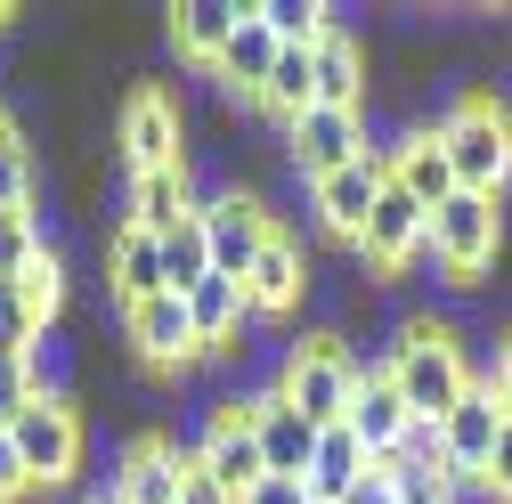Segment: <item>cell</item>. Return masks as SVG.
Returning <instances> with one entry per match:
<instances>
[{"label":"cell","instance_id":"obj_7","mask_svg":"<svg viewBox=\"0 0 512 504\" xmlns=\"http://www.w3.org/2000/svg\"><path fill=\"white\" fill-rule=\"evenodd\" d=\"M114 139H122V163L131 171H179L187 163V114H179V98L163 82H147V90H131Z\"/></svg>","mask_w":512,"mask_h":504},{"label":"cell","instance_id":"obj_25","mask_svg":"<svg viewBox=\"0 0 512 504\" xmlns=\"http://www.w3.org/2000/svg\"><path fill=\"white\" fill-rule=\"evenodd\" d=\"M236 17L244 9H228V0H187V9H171V49L187 57V66H220Z\"/></svg>","mask_w":512,"mask_h":504},{"label":"cell","instance_id":"obj_29","mask_svg":"<svg viewBox=\"0 0 512 504\" xmlns=\"http://www.w3.org/2000/svg\"><path fill=\"white\" fill-rule=\"evenodd\" d=\"M163 277H171V293H196V285L212 277V244H204L196 220H179V228L163 236Z\"/></svg>","mask_w":512,"mask_h":504},{"label":"cell","instance_id":"obj_1","mask_svg":"<svg viewBox=\"0 0 512 504\" xmlns=\"http://www.w3.org/2000/svg\"><path fill=\"white\" fill-rule=\"evenodd\" d=\"M382 374L399 383V399H407L415 423H447V415L464 407V391L480 383L447 318H407L399 342H391V358H382Z\"/></svg>","mask_w":512,"mask_h":504},{"label":"cell","instance_id":"obj_40","mask_svg":"<svg viewBox=\"0 0 512 504\" xmlns=\"http://www.w3.org/2000/svg\"><path fill=\"white\" fill-rule=\"evenodd\" d=\"M9 139H17V122H9V106H0V147H9Z\"/></svg>","mask_w":512,"mask_h":504},{"label":"cell","instance_id":"obj_34","mask_svg":"<svg viewBox=\"0 0 512 504\" xmlns=\"http://www.w3.org/2000/svg\"><path fill=\"white\" fill-rule=\"evenodd\" d=\"M480 488H488L496 504H512V415H504V439H496V456H488V472H480Z\"/></svg>","mask_w":512,"mask_h":504},{"label":"cell","instance_id":"obj_28","mask_svg":"<svg viewBox=\"0 0 512 504\" xmlns=\"http://www.w3.org/2000/svg\"><path fill=\"white\" fill-rule=\"evenodd\" d=\"M9 293H17V301H25V318H33V326H41V334H49V326H57V309H66V261H57V244H49V252H41V261H33V269H25V277H17V285H9Z\"/></svg>","mask_w":512,"mask_h":504},{"label":"cell","instance_id":"obj_21","mask_svg":"<svg viewBox=\"0 0 512 504\" xmlns=\"http://www.w3.org/2000/svg\"><path fill=\"white\" fill-rule=\"evenodd\" d=\"M179 220H196V187H187V163H179V171H131V220H122V228L171 236Z\"/></svg>","mask_w":512,"mask_h":504},{"label":"cell","instance_id":"obj_31","mask_svg":"<svg viewBox=\"0 0 512 504\" xmlns=\"http://www.w3.org/2000/svg\"><path fill=\"white\" fill-rule=\"evenodd\" d=\"M41 204V171H33V147H25V131L0 147V212H33Z\"/></svg>","mask_w":512,"mask_h":504},{"label":"cell","instance_id":"obj_35","mask_svg":"<svg viewBox=\"0 0 512 504\" xmlns=\"http://www.w3.org/2000/svg\"><path fill=\"white\" fill-rule=\"evenodd\" d=\"M33 480H25V464H17V439H9V423H0V504H17Z\"/></svg>","mask_w":512,"mask_h":504},{"label":"cell","instance_id":"obj_26","mask_svg":"<svg viewBox=\"0 0 512 504\" xmlns=\"http://www.w3.org/2000/svg\"><path fill=\"white\" fill-rule=\"evenodd\" d=\"M261 114H277V122H301L309 106H317V74H309V49H277V66H269V82H261V98H252Z\"/></svg>","mask_w":512,"mask_h":504},{"label":"cell","instance_id":"obj_10","mask_svg":"<svg viewBox=\"0 0 512 504\" xmlns=\"http://www.w3.org/2000/svg\"><path fill=\"white\" fill-rule=\"evenodd\" d=\"M196 464H204L220 488H236V504L269 480V456H261V431H252V407H244V399H220V407H212Z\"/></svg>","mask_w":512,"mask_h":504},{"label":"cell","instance_id":"obj_20","mask_svg":"<svg viewBox=\"0 0 512 504\" xmlns=\"http://www.w3.org/2000/svg\"><path fill=\"white\" fill-rule=\"evenodd\" d=\"M309 74H317V106H342V114H366V49L358 33H326L309 49Z\"/></svg>","mask_w":512,"mask_h":504},{"label":"cell","instance_id":"obj_4","mask_svg":"<svg viewBox=\"0 0 512 504\" xmlns=\"http://www.w3.org/2000/svg\"><path fill=\"white\" fill-rule=\"evenodd\" d=\"M496 252H504V204L456 187V196L431 212V261L447 269V285H480L496 269Z\"/></svg>","mask_w":512,"mask_h":504},{"label":"cell","instance_id":"obj_19","mask_svg":"<svg viewBox=\"0 0 512 504\" xmlns=\"http://www.w3.org/2000/svg\"><path fill=\"white\" fill-rule=\"evenodd\" d=\"M106 285H114L122 309H139V301L171 293V277H163V236H147V228H114V244H106Z\"/></svg>","mask_w":512,"mask_h":504},{"label":"cell","instance_id":"obj_3","mask_svg":"<svg viewBox=\"0 0 512 504\" xmlns=\"http://www.w3.org/2000/svg\"><path fill=\"white\" fill-rule=\"evenodd\" d=\"M358 383H366V366L334 342V334H309V342H293L285 350V374H277V391L317 423V431H334L342 415H350V399H358Z\"/></svg>","mask_w":512,"mask_h":504},{"label":"cell","instance_id":"obj_6","mask_svg":"<svg viewBox=\"0 0 512 504\" xmlns=\"http://www.w3.org/2000/svg\"><path fill=\"white\" fill-rule=\"evenodd\" d=\"M196 228L212 244V269L220 277H252V261H261L269 236H277V212L252 196V187H220V196L196 204Z\"/></svg>","mask_w":512,"mask_h":504},{"label":"cell","instance_id":"obj_13","mask_svg":"<svg viewBox=\"0 0 512 504\" xmlns=\"http://www.w3.org/2000/svg\"><path fill=\"white\" fill-rule=\"evenodd\" d=\"M439 439H447V488H480V472H488V456H496V439H504V407H496V391L488 383H472L464 391V407L439 423Z\"/></svg>","mask_w":512,"mask_h":504},{"label":"cell","instance_id":"obj_9","mask_svg":"<svg viewBox=\"0 0 512 504\" xmlns=\"http://www.w3.org/2000/svg\"><path fill=\"white\" fill-rule=\"evenodd\" d=\"M374 155L366 147V114H342V106H309L301 122H285V163L317 187V179H334L342 163Z\"/></svg>","mask_w":512,"mask_h":504},{"label":"cell","instance_id":"obj_18","mask_svg":"<svg viewBox=\"0 0 512 504\" xmlns=\"http://www.w3.org/2000/svg\"><path fill=\"white\" fill-rule=\"evenodd\" d=\"M179 472H187V456L171 448V431H155V439L122 448L114 488H122V504H179Z\"/></svg>","mask_w":512,"mask_h":504},{"label":"cell","instance_id":"obj_37","mask_svg":"<svg viewBox=\"0 0 512 504\" xmlns=\"http://www.w3.org/2000/svg\"><path fill=\"white\" fill-rule=\"evenodd\" d=\"M350 504H399V480H391V472L374 464V472H366V480L350 488Z\"/></svg>","mask_w":512,"mask_h":504},{"label":"cell","instance_id":"obj_36","mask_svg":"<svg viewBox=\"0 0 512 504\" xmlns=\"http://www.w3.org/2000/svg\"><path fill=\"white\" fill-rule=\"evenodd\" d=\"M244 504H309V480H293V472H269V480L252 488Z\"/></svg>","mask_w":512,"mask_h":504},{"label":"cell","instance_id":"obj_23","mask_svg":"<svg viewBox=\"0 0 512 504\" xmlns=\"http://www.w3.org/2000/svg\"><path fill=\"white\" fill-rule=\"evenodd\" d=\"M374 472V456L350 439V423H334L326 439H317V456H309V504H350V488Z\"/></svg>","mask_w":512,"mask_h":504},{"label":"cell","instance_id":"obj_27","mask_svg":"<svg viewBox=\"0 0 512 504\" xmlns=\"http://www.w3.org/2000/svg\"><path fill=\"white\" fill-rule=\"evenodd\" d=\"M261 25L277 33V49H317L334 33V9L326 0H261Z\"/></svg>","mask_w":512,"mask_h":504},{"label":"cell","instance_id":"obj_16","mask_svg":"<svg viewBox=\"0 0 512 504\" xmlns=\"http://www.w3.org/2000/svg\"><path fill=\"white\" fill-rule=\"evenodd\" d=\"M350 439H358V448L382 464V456H399V439L415 431V415H407V399H399V383H391V374H382V366H366V383H358V399H350Z\"/></svg>","mask_w":512,"mask_h":504},{"label":"cell","instance_id":"obj_32","mask_svg":"<svg viewBox=\"0 0 512 504\" xmlns=\"http://www.w3.org/2000/svg\"><path fill=\"white\" fill-rule=\"evenodd\" d=\"M382 472L399 480V504H456L464 496V488H447L439 472H407V464H382Z\"/></svg>","mask_w":512,"mask_h":504},{"label":"cell","instance_id":"obj_17","mask_svg":"<svg viewBox=\"0 0 512 504\" xmlns=\"http://www.w3.org/2000/svg\"><path fill=\"white\" fill-rule=\"evenodd\" d=\"M391 179L407 187L423 212H439L447 196H456V163H447V147H439V122H415V131L391 147Z\"/></svg>","mask_w":512,"mask_h":504},{"label":"cell","instance_id":"obj_14","mask_svg":"<svg viewBox=\"0 0 512 504\" xmlns=\"http://www.w3.org/2000/svg\"><path fill=\"white\" fill-rule=\"evenodd\" d=\"M252 407V431H261V456H269V472H293V480H309V456H317V439H326V431H317L277 383L269 391H252L244 399Z\"/></svg>","mask_w":512,"mask_h":504},{"label":"cell","instance_id":"obj_39","mask_svg":"<svg viewBox=\"0 0 512 504\" xmlns=\"http://www.w3.org/2000/svg\"><path fill=\"white\" fill-rule=\"evenodd\" d=\"M90 504H122V488H114V472H106V488H90Z\"/></svg>","mask_w":512,"mask_h":504},{"label":"cell","instance_id":"obj_33","mask_svg":"<svg viewBox=\"0 0 512 504\" xmlns=\"http://www.w3.org/2000/svg\"><path fill=\"white\" fill-rule=\"evenodd\" d=\"M179 504H236V488H220L196 456H187V472H179Z\"/></svg>","mask_w":512,"mask_h":504},{"label":"cell","instance_id":"obj_5","mask_svg":"<svg viewBox=\"0 0 512 504\" xmlns=\"http://www.w3.org/2000/svg\"><path fill=\"white\" fill-rule=\"evenodd\" d=\"M9 439H17V464H25L33 488H57V480L82 472V407H74L66 391H41V399L9 423Z\"/></svg>","mask_w":512,"mask_h":504},{"label":"cell","instance_id":"obj_12","mask_svg":"<svg viewBox=\"0 0 512 504\" xmlns=\"http://www.w3.org/2000/svg\"><path fill=\"white\" fill-rule=\"evenodd\" d=\"M122 334H131V350L147 358V366H196V358H212L204 350V334H196V318H187V293H155V301H139V309H122Z\"/></svg>","mask_w":512,"mask_h":504},{"label":"cell","instance_id":"obj_11","mask_svg":"<svg viewBox=\"0 0 512 504\" xmlns=\"http://www.w3.org/2000/svg\"><path fill=\"white\" fill-rule=\"evenodd\" d=\"M382 187H391V155H358V163H342L334 179H317L309 187V204H317V220H326L342 244H358L366 236V220H374V204H382Z\"/></svg>","mask_w":512,"mask_h":504},{"label":"cell","instance_id":"obj_38","mask_svg":"<svg viewBox=\"0 0 512 504\" xmlns=\"http://www.w3.org/2000/svg\"><path fill=\"white\" fill-rule=\"evenodd\" d=\"M488 391H496V407L512 415V334L496 342V374H488Z\"/></svg>","mask_w":512,"mask_h":504},{"label":"cell","instance_id":"obj_30","mask_svg":"<svg viewBox=\"0 0 512 504\" xmlns=\"http://www.w3.org/2000/svg\"><path fill=\"white\" fill-rule=\"evenodd\" d=\"M49 252V236H41V212H0V285H17L33 261Z\"/></svg>","mask_w":512,"mask_h":504},{"label":"cell","instance_id":"obj_15","mask_svg":"<svg viewBox=\"0 0 512 504\" xmlns=\"http://www.w3.org/2000/svg\"><path fill=\"white\" fill-rule=\"evenodd\" d=\"M309 285H317V269H309V252H301V236H269V252L252 261V277H244V301H252V318H285V309H301L309 301Z\"/></svg>","mask_w":512,"mask_h":504},{"label":"cell","instance_id":"obj_22","mask_svg":"<svg viewBox=\"0 0 512 504\" xmlns=\"http://www.w3.org/2000/svg\"><path fill=\"white\" fill-rule=\"evenodd\" d=\"M269 66H277V33L261 25V9H244L212 74H220V90H244V98H261V82H269Z\"/></svg>","mask_w":512,"mask_h":504},{"label":"cell","instance_id":"obj_8","mask_svg":"<svg viewBox=\"0 0 512 504\" xmlns=\"http://www.w3.org/2000/svg\"><path fill=\"white\" fill-rule=\"evenodd\" d=\"M423 252H431V212L391 179V187H382V204H374V220H366V236H358V261H366L382 285H391L399 269L423 261Z\"/></svg>","mask_w":512,"mask_h":504},{"label":"cell","instance_id":"obj_24","mask_svg":"<svg viewBox=\"0 0 512 504\" xmlns=\"http://www.w3.org/2000/svg\"><path fill=\"white\" fill-rule=\"evenodd\" d=\"M187 318H196V334H204V350H236V326L252 318V301H244V277H204L196 293H187Z\"/></svg>","mask_w":512,"mask_h":504},{"label":"cell","instance_id":"obj_2","mask_svg":"<svg viewBox=\"0 0 512 504\" xmlns=\"http://www.w3.org/2000/svg\"><path fill=\"white\" fill-rule=\"evenodd\" d=\"M439 147L456 163V187L464 196H496L512 187V114L496 98H456V114L439 122Z\"/></svg>","mask_w":512,"mask_h":504}]
</instances>
